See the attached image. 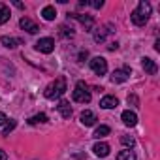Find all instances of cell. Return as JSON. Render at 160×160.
<instances>
[{"label":"cell","instance_id":"6da1fadb","mask_svg":"<svg viewBox=\"0 0 160 160\" xmlns=\"http://www.w3.org/2000/svg\"><path fill=\"white\" fill-rule=\"evenodd\" d=\"M149 17H151V4L145 2V0H141V2L138 4V8H136V10L132 12V15H130L132 23L138 25V27H143V25L149 21Z\"/></svg>","mask_w":160,"mask_h":160},{"label":"cell","instance_id":"7a4b0ae2","mask_svg":"<svg viewBox=\"0 0 160 160\" xmlns=\"http://www.w3.org/2000/svg\"><path fill=\"white\" fill-rule=\"evenodd\" d=\"M64 92H66V79H64V77L55 79V81L49 83V85L45 87V91H43L45 98H49V100H57V98H60Z\"/></svg>","mask_w":160,"mask_h":160},{"label":"cell","instance_id":"3957f363","mask_svg":"<svg viewBox=\"0 0 160 160\" xmlns=\"http://www.w3.org/2000/svg\"><path fill=\"white\" fill-rule=\"evenodd\" d=\"M72 96H73V100H75V102H79V104H89V102H91V91H89L87 83L77 81V85H75V89H73Z\"/></svg>","mask_w":160,"mask_h":160},{"label":"cell","instance_id":"277c9868","mask_svg":"<svg viewBox=\"0 0 160 160\" xmlns=\"http://www.w3.org/2000/svg\"><path fill=\"white\" fill-rule=\"evenodd\" d=\"M91 70L96 73V75H104L108 72V60L104 57H94L91 60Z\"/></svg>","mask_w":160,"mask_h":160},{"label":"cell","instance_id":"5b68a950","mask_svg":"<svg viewBox=\"0 0 160 160\" xmlns=\"http://www.w3.org/2000/svg\"><path fill=\"white\" fill-rule=\"evenodd\" d=\"M36 49H38L40 53H53V49H55V40H53V38H42V40L36 42Z\"/></svg>","mask_w":160,"mask_h":160},{"label":"cell","instance_id":"8992f818","mask_svg":"<svg viewBox=\"0 0 160 160\" xmlns=\"http://www.w3.org/2000/svg\"><path fill=\"white\" fill-rule=\"evenodd\" d=\"M128 77H130V68H121V70H115L113 72L111 81L113 83H124Z\"/></svg>","mask_w":160,"mask_h":160},{"label":"cell","instance_id":"52a82bcc","mask_svg":"<svg viewBox=\"0 0 160 160\" xmlns=\"http://www.w3.org/2000/svg\"><path fill=\"white\" fill-rule=\"evenodd\" d=\"M19 27L23 28V30H27L28 34H36L40 28H38V25L32 21V19H28V17H21V21H19Z\"/></svg>","mask_w":160,"mask_h":160},{"label":"cell","instance_id":"ba28073f","mask_svg":"<svg viewBox=\"0 0 160 160\" xmlns=\"http://www.w3.org/2000/svg\"><path fill=\"white\" fill-rule=\"evenodd\" d=\"M92 152H94L96 156H100V158H106V156L109 154V145L104 143V141H98V143H94Z\"/></svg>","mask_w":160,"mask_h":160},{"label":"cell","instance_id":"9c48e42d","mask_svg":"<svg viewBox=\"0 0 160 160\" xmlns=\"http://www.w3.org/2000/svg\"><path fill=\"white\" fill-rule=\"evenodd\" d=\"M72 17H75L79 23H81V25L85 27V30H91V28L94 27V17H92V15H79V13H73Z\"/></svg>","mask_w":160,"mask_h":160},{"label":"cell","instance_id":"30bf717a","mask_svg":"<svg viewBox=\"0 0 160 160\" xmlns=\"http://www.w3.org/2000/svg\"><path fill=\"white\" fill-rule=\"evenodd\" d=\"M121 119H122V122H124L126 126H136V124H138V115H136L134 111H130V109L122 111Z\"/></svg>","mask_w":160,"mask_h":160},{"label":"cell","instance_id":"8fae6325","mask_svg":"<svg viewBox=\"0 0 160 160\" xmlns=\"http://www.w3.org/2000/svg\"><path fill=\"white\" fill-rule=\"evenodd\" d=\"M141 66H143V70L147 72V73H151V75H154L156 72H158V66H156V62L152 60V58H141Z\"/></svg>","mask_w":160,"mask_h":160},{"label":"cell","instance_id":"7c38bea8","mask_svg":"<svg viewBox=\"0 0 160 160\" xmlns=\"http://www.w3.org/2000/svg\"><path fill=\"white\" fill-rule=\"evenodd\" d=\"M96 121H98V119H96V115H94L91 109H85V111L81 113V124H83V126H92Z\"/></svg>","mask_w":160,"mask_h":160},{"label":"cell","instance_id":"4fadbf2b","mask_svg":"<svg viewBox=\"0 0 160 160\" xmlns=\"http://www.w3.org/2000/svg\"><path fill=\"white\" fill-rule=\"evenodd\" d=\"M117 106H119V100L115 96H104L100 100V108H104V109H113Z\"/></svg>","mask_w":160,"mask_h":160},{"label":"cell","instance_id":"5bb4252c","mask_svg":"<svg viewBox=\"0 0 160 160\" xmlns=\"http://www.w3.org/2000/svg\"><path fill=\"white\" fill-rule=\"evenodd\" d=\"M111 28H113L111 25H106V27H102V28H98V32L94 34V42H104V40H106V36L113 32Z\"/></svg>","mask_w":160,"mask_h":160},{"label":"cell","instance_id":"9a60e30c","mask_svg":"<svg viewBox=\"0 0 160 160\" xmlns=\"http://www.w3.org/2000/svg\"><path fill=\"white\" fill-rule=\"evenodd\" d=\"M57 108H58V111H60V115H62L64 119H70V117H72V108H70V102L62 100Z\"/></svg>","mask_w":160,"mask_h":160},{"label":"cell","instance_id":"2e32d148","mask_svg":"<svg viewBox=\"0 0 160 160\" xmlns=\"http://www.w3.org/2000/svg\"><path fill=\"white\" fill-rule=\"evenodd\" d=\"M10 17H12V13H10V8H8L6 4H2V2H0V25L8 23V21H10Z\"/></svg>","mask_w":160,"mask_h":160},{"label":"cell","instance_id":"e0dca14e","mask_svg":"<svg viewBox=\"0 0 160 160\" xmlns=\"http://www.w3.org/2000/svg\"><path fill=\"white\" fill-rule=\"evenodd\" d=\"M42 15H43V19H45V21H53V19L57 17V12H55V8H53V6H45V8L42 10Z\"/></svg>","mask_w":160,"mask_h":160},{"label":"cell","instance_id":"ac0fdd59","mask_svg":"<svg viewBox=\"0 0 160 160\" xmlns=\"http://www.w3.org/2000/svg\"><path fill=\"white\" fill-rule=\"evenodd\" d=\"M0 43L6 45V47H10V49H15L19 42H17L15 38H10V36H2V38H0Z\"/></svg>","mask_w":160,"mask_h":160},{"label":"cell","instance_id":"d6986e66","mask_svg":"<svg viewBox=\"0 0 160 160\" xmlns=\"http://www.w3.org/2000/svg\"><path fill=\"white\" fill-rule=\"evenodd\" d=\"M117 160H136V152H134V151H130V149L121 151V152L117 154Z\"/></svg>","mask_w":160,"mask_h":160},{"label":"cell","instance_id":"ffe728a7","mask_svg":"<svg viewBox=\"0 0 160 160\" xmlns=\"http://www.w3.org/2000/svg\"><path fill=\"white\" fill-rule=\"evenodd\" d=\"M109 132H111L109 126H104V124H102V126H98V128L94 130V138H98V139H100V138H106V136H109Z\"/></svg>","mask_w":160,"mask_h":160},{"label":"cell","instance_id":"44dd1931","mask_svg":"<svg viewBox=\"0 0 160 160\" xmlns=\"http://www.w3.org/2000/svg\"><path fill=\"white\" fill-rule=\"evenodd\" d=\"M28 122H30V124H38V122H47V115H45V113H38V115L30 117V119H28Z\"/></svg>","mask_w":160,"mask_h":160},{"label":"cell","instance_id":"7402d4cb","mask_svg":"<svg viewBox=\"0 0 160 160\" xmlns=\"http://www.w3.org/2000/svg\"><path fill=\"white\" fill-rule=\"evenodd\" d=\"M15 126H17V121H10V122H6V126H4V130H2V136H10V132H12Z\"/></svg>","mask_w":160,"mask_h":160},{"label":"cell","instance_id":"603a6c76","mask_svg":"<svg viewBox=\"0 0 160 160\" xmlns=\"http://www.w3.org/2000/svg\"><path fill=\"white\" fill-rule=\"evenodd\" d=\"M121 143H122L124 147H134V143H136V141H134V138H132V136H122V138H121Z\"/></svg>","mask_w":160,"mask_h":160},{"label":"cell","instance_id":"cb8c5ba5","mask_svg":"<svg viewBox=\"0 0 160 160\" xmlns=\"http://www.w3.org/2000/svg\"><path fill=\"white\" fill-rule=\"evenodd\" d=\"M92 8H96V10H100L102 6H104V2H102V0H94V2H89Z\"/></svg>","mask_w":160,"mask_h":160},{"label":"cell","instance_id":"d4e9b609","mask_svg":"<svg viewBox=\"0 0 160 160\" xmlns=\"http://www.w3.org/2000/svg\"><path fill=\"white\" fill-rule=\"evenodd\" d=\"M60 30H62V34H64V36H73V30H72V28H66V27H62Z\"/></svg>","mask_w":160,"mask_h":160},{"label":"cell","instance_id":"484cf974","mask_svg":"<svg viewBox=\"0 0 160 160\" xmlns=\"http://www.w3.org/2000/svg\"><path fill=\"white\" fill-rule=\"evenodd\" d=\"M128 104H134V106L138 108V104H139V102H138V98H136L134 94H130V96H128Z\"/></svg>","mask_w":160,"mask_h":160},{"label":"cell","instance_id":"4316f807","mask_svg":"<svg viewBox=\"0 0 160 160\" xmlns=\"http://www.w3.org/2000/svg\"><path fill=\"white\" fill-rule=\"evenodd\" d=\"M6 122H8V117H6L2 111H0V126H2V124H6Z\"/></svg>","mask_w":160,"mask_h":160},{"label":"cell","instance_id":"83f0119b","mask_svg":"<svg viewBox=\"0 0 160 160\" xmlns=\"http://www.w3.org/2000/svg\"><path fill=\"white\" fill-rule=\"evenodd\" d=\"M117 47H119V43H117V42H111V43L108 45V49H109V51H115Z\"/></svg>","mask_w":160,"mask_h":160},{"label":"cell","instance_id":"f1b7e54d","mask_svg":"<svg viewBox=\"0 0 160 160\" xmlns=\"http://www.w3.org/2000/svg\"><path fill=\"white\" fill-rule=\"evenodd\" d=\"M87 57H89V53H87V51H81V53H79V60H85Z\"/></svg>","mask_w":160,"mask_h":160},{"label":"cell","instance_id":"f546056e","mask_svg":"<svg viewBox=\"0 0 160 160\" xmlns=\"http://www.w3.org/2000/svg\"><path fill=\"white\" fill-rule=\"evenodd\" d=\"M0 160H8V154H6V151H2V149H0Z\"/></svg>","mask_w":160,"mask_h":160}]
</instances>
